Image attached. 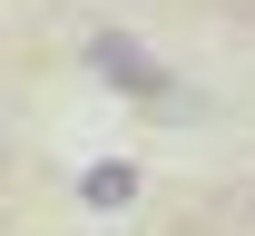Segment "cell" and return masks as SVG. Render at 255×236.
<instances>
[{
    "label": "cell",
    "mask_w": 255,
    "mask_h": 236,
    "mask_svg": "<svg viewBox=\"0 0 255 236\" xmlns=\"http://www.w3.org/2000/svg\"><path fill=\"white\" fill-rule=\"evenodd\" d=\"M79 59H89V69H98V79H118L128 99H167V89H177V79H167V69H157V59H147V49H128V39H118V30H98V39H89V49H79Z\"/></svg>",
    "instance_id": "cell-1"
},
{
    "label": "cell",
    "mask_w": 255,
    "mask_h": 236,
    "mask_svg": "<svg viewBox=\"0 0 255 236\" xmlns=\"http://www.w3.org/2000/svg\"><path fill=\"white\" fill-rule=\"evenodd\" d=\"M79 197H89V207H128V197H137V168H118V158H108V168H89V187H79Z\"/></svg>",
    "instance_id": "cell-2"
},
{
    "label": "cell",
    "mask_w": 255,
    "mask_h": 236,
    "mask_svg": "<svg viewBox=\"0 0 255 236\" xmlns=\"http://www.w3.org/2000/svg\"><path fill=\"white\" fill-rule=\"evenodd\" d=\"M246 236H255V197H246Z\"/></svg>",
    "instance_id": "cell-3"
}]
</instances>
